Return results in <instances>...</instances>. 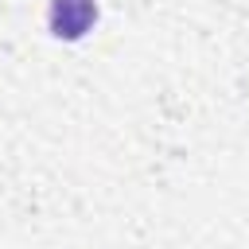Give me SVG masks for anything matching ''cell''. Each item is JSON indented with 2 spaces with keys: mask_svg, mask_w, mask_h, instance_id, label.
I'll return each instance as SVG.
<instances>
[{
  "mask_svg": "<svg viewBox=\"0 0 249 249\" xmlns=\"http://www.w3.org/2000/svg\"><path fill=\"white\" fill-rule=\"evenodd\" d=\"M97 19L93 0H51V31L58 39H82Z\"/></svg>",
  "mask_w": 249,
  "mask_h": 249,
  "instance_id": "6da1fadb",
  "label": "cell"
}]
</instances>
